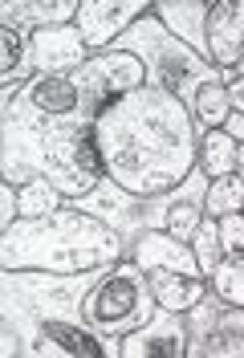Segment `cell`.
<instances>
[{"label": "cell", "instance_id": "cell-18", "mask_svg": "<svg viewBox=\"0 0 244 358\" xmlns=\"http://www.w3.org/2000/svg\"><path fill=\"white\" fill-rule=\"evenodd\" d=\"M78 8H82V0H4L0 4V24L41 33V29H57V24H73Z\"/></svg>", "mask_w": 244, "mask_h": 358}, {"label": "cell", "instance_id": "cell-21", "mask_svg": "<svg viewBox=\"0 0 244 358\" xmlns=\"http://www.w3.org/2000/svg\"><path fill=\"white\" fill-rule=\"evenodd\" d=\"M236 155H241V143L224 131V127H220V131H203L200 134V159H196V167H200L208 179L236 176Z\"/></svg>", "mask_w": 244, "mask_h": 358}, {"label": "cell", "instance_id": "cell-20", "mask_svg": "<svg viewBox=\"0 0 244 358\" xmlns=\"http://www.w3.org/2000/svg\"><path fill=\"white\" fill-rule=\"evenodd\" d=\"M147 281H151V293H155L159 310H171V313L196 310L203 297L212 293V281H208V277H183V273H147Z\"/></svg>", "mask_w": 244, "mask_h": 358}, {"label": "cell", "instance_id": "cell-15", "mask_svg": "<svg viewBox=\"0 0 244 358\" xmlns=\"http://www.w3.org/2000/svg\"><path fill=\"white\" fill-rule=\"evenodd\" d=\"M244 57V0H212L208 13V62L236 69Z\"/></svg>", "mask_w": 244, "mask_h": 358}, {"label": "cell", "instance_id": "cell-17", "mask_svg": "<svg viewBox=\"0 0 244 358\" xmlns=\"http://www.w3.org/2000/svg\"><path fill=\"white\" fill-rule=\"evenodd\" d=\"M208 13L212 0H155V17L163 29L200 57H208Z\"/></svg>", "mask_w": 244, "mask_h": 358}, {"label": "cell", "instance_id": "cell-12", "mask_svg": "<svg viewBox=\"0 0 244 358\" xmlns=\"http://www.w3.org/2000/svg\"><path fill=\"white\" fill-rule=\"evenodd\" d=\"M192 350V322L187 313L155 310L138 330L118 342L122 358H187Z\"/></svg>", "mask_w": 244, "mask_h": 358}, {"label": "cell", "instance_id": "cell-14", "mask_svg": "<svg viewBox=\"0 0 244 358\" xmlns=\"http://www.w3.org/2000/svg\"><path fill=\"white\" fill-rule=\"evenodd\" d=\"M33 37V62H37V73H57V78H69L86 66L89 45L86 37L78 33V24H57V29H41V33H29Z\"/></svg>", "mask_w": 244, "mask_h": 358}, {"label": "cell", "instance_id": "cell-8", "mask_svg": "<svg viewBox=\"0 0 244 358\" xmlns=\"http://www.w3.org/2000/svg\"><path fill=\"white\" fill-rule=\"evenodd\" d=\"M118 342L102 330H94L86 317H45L21 342V358H122Z\"/></svg>", "mask_w": 244, "mask_h": 358}, {"label": "cell", "instance_id": "cell-5", "mask_svg": "<svg viewBox=\"0 0 244 358\" xmlns=\"http://www.w3.org/2000/svg\"><path fill=\"white\" fill-rule=\"evenodd\" d=\"M110 49H127V53H138L143 62H147V73H151V82L159 86H167L171 94H179L187 106L196 102V94L203 86H212V82H224V69H216L208 57L200 53H192L183 41H175L163 21H159L155 13L151 17H143V21H134Z\"/></svg>", "mask_w": 244, "mask_h": 358}, {"label": "cell", "instance_id": "cell-19", "mask_svg": "<svg viewBox=\"0 0 244 358\" xmlns=\"http://www.w3.org/2000/svg\"><path fill=\"white\" fill-rule=\"evenodd\" d=\"M37 62H33V37L17 24H0V82H4V102L17 98L24 82H33Z\"/></svg>", "mask_w": 244, "mask_h": 358}, {"label": "cell", "instance_id": "cell-2", "mask_svg": "<svg viewBox=\"0 0 244 358\" xmlns=\"http://www.w3.org/2000/svg\"><path fill=\"white\" fill-rule=\"evenodd\" d=\"M49 179L69 203L89 196L102 179V155L94 147V118H41L21 98L4 102V183Z\"/></svg>", "mask_w": 244, "mask_h": 358}, {"label": "cell", "instance_id": "cell-26", "mask_svg": "<svg viewBox=\"0 0 244 358\" xmlns=\"http://www.w3.org/2000/svg\"><path fill=\"white\" fill-rule=\"evenodd\" d=\"M192 252H196V261H200V268L212 277L216 273V265L224 261V248H220V220H212V216H203L200 232L192 236Z\"/></svg>", "mask_w": 244, "mask_h": 358}, {"label": "cell", "instance_id": "cell-1", "mask_svg": "<svg viewBox=\"0 0 244 358\" xmlns=\"http://www.w3.org/2000/svg\"><path fill=\"white\" fill-rule=\"evenodd\" d=\"M200 122L192 106L159 82L114 98L94 118V147L106 179L138 200L171 196L200 159Z\"/></svg>", "mask_w": 244, "mask_h": 358}, {"label": "cell", "instance_id": "cell-6", "mask_svg": "<svg viewBox=\"0 0 244 358\" xmlns=\"http://www.w3.org/2000/svg\"><path fill=\"white\" fill-rule=\"evenodd\" d=\"M155 310H159V301L151 293V281H147V273L134 265L131 257H122L118 265L106 268L94 281V289L86 293V306H82L89 326L110 338H127Z\"/></svg>", "mask_w": 244, "mask_h": 358}, {"label": "cell", "instance_id": "cell-4", "mask_svg": "<svg viewBox=\"0 0 244 358\" xmlns=\"http://www.w3.org/2000/svg\"><path fill=\"white\" fill-rule=\"evenodd\" d=\"M98 273H73V277H57V273H4V358L21 350L29 330L45 322V317H86V293L94 289Z\"/></svg>", "mask_w": 244, "mask_h": 358}, {"label": "cell", "instance_id": "cell-29", "mask_svg": "<svg viewBox=\"0 0 244 358\" xmlns=\"http://www.w3.org/2000/svg\"><path fill=\"white\" fill-rule=\"evenodd\" d=\"M228 94H232V110L244 114V78H236V82L228 86Z\"/></svg>", "mask_w": 244, "mask_h": 358}, {"label": "cell", "instance_id": "cell-27", "mask_svg": "<svg viewBox=\"0 0 244 358\" xmlns=\"http://www.w3.org/2000/svg\"><path fill=\"white\" fill-rule=\"evenodd\" d=\"M220 248L224 257H241L244 252V212L220 216Z\"/></svg>", "mask_w": 244, "mask_h": 358}, {"label": "cell", "instance_id": "cell-28", "mask_svg": "<svg viewBox=\"0 0 244 358\" xmlns=\"http://www.w3.org/2000/svg\"><path fill=\"white\" fill-rule=\"evenodd\" d=\"M224 131L232 134V138H236V143H244V114H236V110H232V118H228V122H224Z\"/></svg>", "mask_w": 244, "mask_h": 358}, {"label": "cell", "instance_id": "cell-10", "mask_svg": "<svg viewBox=\"0 0 244 358\" xmlns=\"http://www.w3.org/2000/svg\"><path fill=\"white\" fill-rule=\"evenodd\" d=\"M73 208H82L89 216H98V220H106L127 241V248L134 245V236L143 232V228H155V212H151V200H138L131 192H122L114 179H102L89 196L82 200H73Z\"/></svg>", "mask_w": 244, "mask_h": 358}, {"label": "cell", "instance_id": "cell-23", "mask_svg": "<svg viewBox=\"0 0 244 358\" xmlns=\"http://www.w3.org/2000/svg\"><path fill=\"white\" fill-rule=\"evenodd\" d=\"M203 212H208L212 220L232 216V212H244V179L241 176L208 179V192H203Z\"/></svg>", "mask_w": 244, "mask_h": 358}, {"label": "cell", "instance_id": "cell-22", "mask_svg": "<svg viewBox=\"0 0 244 358\" xmlns=\"http://www.w3.org/2000/svg\"><path fill=\"white\" fill-rule=\"evenodd\" d=\"M192 114H196V122H200V131H220L224 122L232 118V94L224 82H212V86H203L196 94V102H192Z\"/></svg>", "mask_w": 244, "mask_h": 358}, {"label": "cell", "instance_id": "cell-9", "mask_svg": "<svg viewBox=\"0 0 244 358\" xmlns=\"http://www.w3.org/2000/svg\"><path fill=\"white\" fill-rule=\"evenodd\" d=\"M187 322H192L187 358H212V355L244 358V310L224 306L216 293H208L196 310H187Z\"/></svg>", "mask_w": 244, "mask_h": 358}, {"label": "cell", "instance_id": "cell-7", "mask_svg": "<svg viewBox=\"0 0 244 358\" xmlns=\"http://www.w3.org/2000/svg\"><path fill=\"white\" fill-rule=\"evenodd\" d=\"M69 78L82 90V114H86V118H98L114 98H122V94H131V90L151 82L147 62H143L138 53H127V49L94 53L86 66L78 69V73H69Z\"/></svg>", "mask_w": 244, "mask_h": 358}, {"label": "cell", "instance_id": "cell-30", "mask_svg": "<svg viewBox=\"0 0 244 358\" xmlns=\"http://www.w3.org/2000/svg\"><path fill=\"white\" fill-rule=\"evenodd\" d=\"M236 176L244 179V143H241V155H236Z\"/></svg>", "mask_w": 244, "mask_h": 358}, {"label": "cell", "instance_id": "cell-3", "mask_svg": "<svg viewBox=\"0 0 244 358\" xmlns=\"http://www.w3.org/2000/svg\"><path fill=\"white\" fill-rule=\"evenodd\" d=\"M127 241L106 220L66 203L49 216H21L0 232V265L4 273H98L122 261Z\"/></svg>", "mask_w": 244, "mask_h": 358}, {"label": "cell", "instance_id": "cell-11", "mask_svg": "<svg viewBox=\"0 0 244 358\" xmlns=\"http://www.w3.org/2000/svg\"><path fill=\"white\" fill-rule=\"evenodd\" d=\"M151 13H155V0H82L73 24L86 37L89 53H106L134 21H143Z\"/></svg>", "mask_w": 244, "mask_h": 358}, {"label": "cell", "instance_id": "cell-31", "mask_svg": "<svg viewBox=\"0 0 244 358\" xmlns=\"http://www.w3.org/2000/svg\"><path fill=\"white\" fill-rule=\"evenodd\" d=\"M232 73H236V78H244V57H241V66L232 69Z\"/></svg>", "mask_w": 244, "mask_h": 358}, {"label": "cell", "instance_id": "cell-16", "mask_svg": "<svg viewBox=\"0 0 244 358\" xmlns=\"http://www.w3.org/2000/svg\"><path fill=\"white\" fill-rule=\"evenodd\" d=\"M24 106L41 118H69L82 114V90L73 78H57V73H33V82H24L17 94Z\"/></svg>", "mask_w": 244, "mask_h": 358}, {"label": "cell", "instance_id": "cell-25", "mask_svg": "<svg viewBox=\"0 0 244 358\" xmlns=\"http://www.w3.org/2000/svg\"><path fill=\"white\" fill-rule=\"evenodd\" d=\"M17 196H21V216H49V212H62L69 203L49 179H29L17 187Z\"/></svg>", "mask_w": 244, "mask_h": 358}, {"label": "cell", "instance_id": "cell-13", "mask_svg": "<svg viewBox=\"0 0 244 358\" xmlns=\"http://www.w3.org/2000/svg\"><path fill=\"white\" fill-rule=\"evenodd\" d=\"M131 261L143 273H183V277H208L196 261L192 245H183L179 236H171L167 228H143L134 236V245L127 248Z\"/></svg>", "mask_w": 244, "mask_h": 358}, {"label": "cell", "instance_id": "cell-24", "mask_svg": "<svg viewBox=\"0 0 244 358\" xmlns=\"http://www.w3.org/2000/svg\"><path fill=\"white\" fill-rule=\"evenodd\" d=\"M208 281H212V293L220 297L224 306L244 310V252H241V257H224Z\"/></svg>", "mask_w": 244, "mask_h": 358}]
</instances>
